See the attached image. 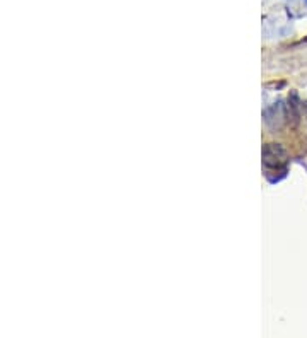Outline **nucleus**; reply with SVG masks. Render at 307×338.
Returning <instances> with one entry per match:
<instances>
[{
    "mask_svg": "<svg viewBox=\"0 0 307 338\" xmlns=\"http://www.w3.org/2000/svg\"><path fill=\"white\" fill-rule=\"evenodd\" d=\"M302 111H304V116H305V120H307V101L302 103Z\"/></svg>",
    "mask_w": 307,
    "mask_h": 338,
    "instance_id": "4",
    "label": "nucleus"
},
{
    "mask_svg": "<svg viewBox=\"0 0 307 338\" xmlns=\"http://www.w3.org/2000/svg\"><path fill=\"white\" fill-rule=\"evenodd\" d=\"M263 120L266 123V127L270 128V130H280L282 127H284V123L287 120V113H285V106L284 103L278 101L275 104H271L263 111Z\"/></svg>",
    "mask_w": 307,
    "mask_h": 338,
    "instance_id": "2",
    "label": "nucleus"
},
{
    "mask_svg": "<svg viewBox=\"0 0 307 338\" xmlns=\"http://www.w3.org/2000/svg\"><path fill=\"white\" fill-rule=\"evenodd\" d=\"M261 159L266 169H280L289 161V154L280 143H266L261 151Z\"/></svg>",
    "mask_w": 307,
    "mask_h": 338,
    "instance_id": "1",
    "label": "nucleus"
},
{
    "mask_svg": "<svg viewBox=\"0 0 307 338\" xmlns=\"http://www.w3.org/2000/svg\"><path fill=\"white\" fill-rule=\"evenodd\" d=\"M300 108H302V104L299 103V98H297L295 92H292L290 98H289V113H287L289 120H292L294 123L299 122V116H300L299 109H300Z\"/></svg>",
    "mask_w": 307,
    "mask_h": 338,
    "instance_id": "3",
    "label": "nucleus"
}]
</instances>
